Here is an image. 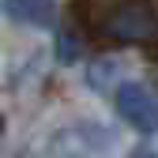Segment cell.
<instances>
[{
  "label": "cell",
  "instance_id": "4",
  "mask_svg": "<svg viewBox=\"0 0 158 158\" xmlns=\"http://www.w3.org/2000/svg\"><path fill=\"white\" fill-rule=\"evenodd\" d=\"M56 60L60 64H75L79 60V38L72 30H56Z\"/></svg>",
  "mask_w": 158,
  "mask_h": 158
},
{
  "label": "cell",
  "instance_id": "1",
  "mask_svg": "<svg viewBox=\"0 0 158 158\" xmlns=\"http://www.w3.org/2000/svg\"><path fill=\"white\" fill-rule=\"evenodd\" d=\"M117 113L128 128H135L139 135H151L158 132V98L143 87V83H121L117 87V98H113Z\"/></svg>",
  "mask_w": 158,
  "mask_h": 158
},
{
  "label": "cell",
  "instance_id": "2",
  "mask_svg": "<svg viewBox=\"0 0 158 158\" xmlns=\"http://www.w3.org/2000/svg\"><path fill=\"white\" fill-rule=\"evenodd\" d=\"M106 30H109L113 38H128V42H139V38H151V34H154V19H151V11H143V8L124 4V8H117V11L109 15Z\"/></svg>",
  "mask_w": 158,
  "mask_h": 158
},
{
  "label": "cell",
  "instance_id": "3",
  "mask_svg": "<svg viewBox=\"0 0 158 158\" xmlns=\"http://www.w3.org/2000/svg\"><path fill=\"white\" fill-rule=\"evenodd\" d=\"M4 11L15 23H34V27H53V0H4Z\"/></svg>",
  "mask_w": 158,
  "mask_h": 158
}]
</instances>
